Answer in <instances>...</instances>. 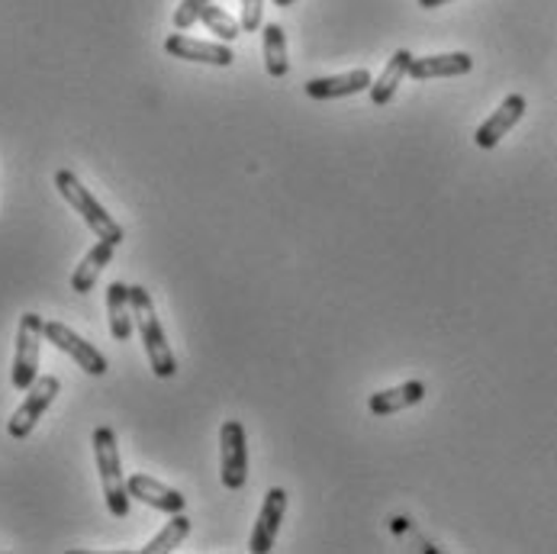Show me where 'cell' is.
Segmentation results:
<instances>
[{"mask_svg": "<svg viewBox=\"0 0 557 554\" xmlns=\"http://www.w3.org/2000/svg\"><path fill=\"white\" fill-rule=\"evenodd\" d=\"M94 461L100 471V487H103V500L110 516L126 519L129 516V490H126V477L120 465V445H116V432L110 426L94 429Z\"/></svg>", "mask_w": 557, "mask_h": 554, "instance_id": "1", "label": "cell"}, {"mask_svg": "<svg viewBox=\"0 0 557 554\" xmlns=\"http://www.w3.org/2000/svg\"><path fill=\"white\" fill-rule=\"evenodd\" d=\"M133 294V319L139 325V335H143V345H146V355H149V368L152 374L168 381L177 374V361H174V352L164 338V329H161L159 317H156V307H152V294L146 287H129Z\"/></svg>", "mask_w": 557, "mask_h": 554, "instance_id": "2", "label": "cell"}, {"mask_svg": "<svg viewBox=\"0 0 557 554\" xmlns=\"http://www.w3.org/2000/svg\"><path fill=\"white\" fill-rule=\"evenodd\" d=\"M55 187H59V194L72 204V210L78 213L81 220L87 223V230L94 233L97 238H107V242H113V245H120L126 233H123V226L100 207V200L84 187L78 181V174L75 171H69V168H59L55 171Z\"/></svg>", "mask_w": 557, "mask_h": 554, "instance_id": "3", "label": "cell"}, {"mask_svg": "<svg viewBox=\"0 0 557 554\" xmlns=\"http://www.w3.org/2000/svg\"><path fill=\"white\" fill-rule=\"evenodd\" d=\"M46 338V319L39 313H23L16 325V352H13V371L10 381L16 391H29L39 378V348Z\"/></svg>", "mask_w": 557, "mask_h": 554, "instance_id": "4", "label": "cell"}, {"mask_svg": "<svg viewBox=\"0 0 557 554\" xmlns=\"http://www.w3.org/2000/svg\"><path fill=\"white\" fill-rule=\"evenodd\" d=\"M59 391H62V381H59L55 374H42V378H36V381H33V387H29L26 396H23V403L16 406V413L10 416L7 432H10L13 439H26V435L36 429V422L42 419V413L55 403Z\"/></svg>", "mask_w": 557, "mask_h": 554, "instance_id": "5", "label": "cell"}, {"mask_svg": "<svg viewBox=\"0 0 557 554\" xmlns=\"http://www.w3.org/2000/svg\"><path fill=\"white\" fill-rule=\"evenodd\" d=\"M220 480L226 490H242L248 480V439L239 419H226L220 429Z\"/></svg>", "mask_w": 557, "mask_h": 554, "instance_id": "6", "label": "cell"}, {"mask_svg": "<svg viewBox=\"0 0 557 554\" xmlns=\"http://www.w3.org/2000/svg\"><path fill=\"white\" fill-rule=\"evenodd\" d=\"M164 52L181 62H200V65H216V69H230L236 62L230 42H203V39H190L184 33H171L164 39Z\"/></svg>", "mask_w": 557, "mask_h": 554, "instance_id": "7", "label": "cell"}, {"mask_svg": "<svg viewBox=\"0 0 557 554\" xmlns=\"http://www.w3.org/2000/svg\"><path fill=\"white\" fill-rule=\"evenodd\" d=\"M284 513H287V490L271 487V490L264 493L261 509H258V519H255V529H251L248 552L268 554L271 549H274V539H277V532H281Z\"/></svg>", "mask_w": 557, "mask_h": 554, "instance_id": "8", "label": "cell"}, {"mask_svg": "<svg viewBox=\"0 0 557 554\" xmlns=\"http://www.w3.org/2000/svg\"><path fill=\"white\" fill-rule=\"evenodd\" d=\"M46 338H49L59 352L72 355V358L78 361L81 371H87V374H94V378H103V374H107V358H103L90 342H84L78 332H72L65 322H46Z\"/></svg>", "mask_w": 557, "mask_h": 554, "instance_id": "9", "label": "cell"}, {"mask_svg": "<svg viewBox=\"0 0 557 554\" xmlns=\"http://www.w3.org/2000/svg\"><path fill=\"white\" fill-rule=\"evenodd\" d=\"M525 110H529L525 97H522V94H509V97L480 123L478 133H474V143H478L480 149H496V146L503 143V136L525 116Z\"/></svg>", "mask_w": 557, "mask_h": 554, "instance_id": "10", "label": "cell"}, {"mask_svg": "<svg viewBox=\"0 0 557 554\" xmlns=\"http://www.w3.org/2000/svg\"><path fill=\"white\" fill-rule=\"evenodd\" d=\"M126 490H129L133 500H139V503H146V506H152L159 513H168V516L184 513V503H187L181 490H174V487H168V483H161V480L149 475L126 477Z\"/></svg>", "mask_w": 557, "mask_h": 554, "instance_id": "11", "label": "cell"}, {"mask_svg": "<svg viewBox=\"0 0 557 554\" xmlns=\"http://www.w3.org/2000/svg\"><path fill=\"white\" fill-rule=\"evenodd\" d=\"M371 72L368 69H355V72H345V75H332V78H313L307 81V97L310 100H338V97H351V94H361V90H371Z\"/></svg>", "mask_w": 557, "mask_h": 554, "instance_id": "12", "label": "cell"}, {"mask_svg": "<svg viewBox=\"0 0 557 554\" xmlns=\"http://www.w3.org/2000/svg\"><path fill=\"white\" fill-rule=\"evenodd\" d=\"M474 69V59L468 52H445V56H425V59H412L409 65V78L429 81V78H461Z\"/></svg>", "mask_w": 557, "mask_h": 554, "instance_id": "13", "label": "cell"}, {"mask_svg": "<svg viewBox=\"0 0 557 554\" xmlns=\"http://www.w3.org/2000/svg\"><path fill=\"white\" fill-rule=\"evenodd\" d=\"M107 319H110V335L116 342H129L133 335V294L123 281H113L107 287Z\"/></svg>", "mask_w": 557, "mask_h": 554, "instance_id": "14", "label": "cell"}, {"mask_svg": "<svg viewBox=\"0 0 557 554\" xmlns=\"http://www.w3.org/2000/svg\"><path fill=\"white\" fill-rule=\"evenodd\" d=\"M412 52L409 49H397L394 56H391V62L384 65V72H381V78L371 84V103L374 107H384V103H391L394 100V94H397V87L403 84V78H409V65H412Z\"/></svg>", "mask_w": 557, "mask_h": 554, "instance_id": "15", "label": "cell"}, {"mask_svg": "<svg viewBox=\"0 0 557 554\" xmlns=\"http://www.w3.org/2000/svg\"><path fill=\"white\" fill-rule=\"evenodd\" d=\"M113 251H116V245L107 242V238H100V242L81 258V264L75 268V274H72V291H75V294H90V291H94L100 271L113 261Z\"/></svg>", "mask_w": 557, "mask_h": 554, "instance_id": "16", "label": "cell"}, {"mask_svg": "<svg viewBox=\"0 0 557 554\" xmlns=\"http://www.w3.org/2000/svg\"><path fill=\"white\" fill-rule=\"evenodd\" d=\"M425 399V384L422 381H406L399 387H391V391H381V394H371L368 399V409L374 416H394V413H403L416 403Z\"/></svg>", "mask_w": 557, "mask_h": 554, "instance_id": "17", "label": "cell"}, {"mask_svg": "<svg viewBox=\"0 0 557 554\" xmlns=\"http://www.w3.org/2000/svg\"><path fill=\"white\" fill-rule=\"evenodd\" d=\"M261 52H264V69L271 78H284L290 72L287 62V33L281 23H264L261 29Z\"/></svg>", "mask_w": 557, "mask_h": 554, "instance_id": "18", "label": "cell"}, {"mask_svg": "<svg viewBox=\"0 0 557 554\" xmlns=\"http://www.w3.org/2000/svg\"><path fill=\"white\" fill-rule=\"evenodd\" d=\"M190 535V519L184 516V513H174L171 519H168V526L161 529L159 535L143 549V554H164V552H174L184 539Z\"/></svg>", "mask_w": 557, "mask_h": 554, "instance_id": "19", "label": "cell"}, {"mask_svg": "<svg viewBox=\"0 0 557 554\" xmlns=\"http://www.w3.org/2000/svg\"><path fill=\"white\" fill-rule=\"evenodd\" d=\"M200 20H203V26H207L220 42H233V39L242 33V23H236L223 7H213V3L203 10V16H200Z\"/></svg>", "mask_w": 557, "mask_h": 554, "instance_id": "20", "label": "cell"}, {"mask_svg": "<svg viewBox=\"0 0 557 554\" xmlns=\"http://www.w3.org/2000/svg\"><path fill=\"white\" fill-rule=\"evenodd\" d=\"M207 7H210V0H181L177 10H174V29L177 33H187L203 16Z\"/></svg>", "mask_w": 557, "mask_h": 554, "instance_id": "21", "label": "cell"}, {"mask_svg": "<svg viewBox=\"0 0 557 554\" xmlns=\"http://www.w3.org/2000/svg\"><path fill=\"white\" fill-rule=\"evenodd\" d=\"M261 3L264 0H242V29L245 33H255L261 29Z\"/></svg>", "mask_w": 557, "mask_h": 554, "instance_id": "22", "label": "cell"}, {"mask_svg": "<svg viewBox=\"0 0 557 554\" xmlns=\"http://www.w3.org/2000/svg\"><path fill=\"white\" fill-rule=\"evenodd\" d=\"M419 7H425V10H435V7H445V3H451V0H416Z\"/></svg>", "mask_w": 557, "mask_h": 554, "instance_id": "23", "label": "cell"}, {"mask_svg": "<svg viewBox=\"0 0 557 554\" xmlns=\"http://www.w3.org/2000/svg\"><path fill=\"white\" fill-rule=\"evenodd\" d=\"M290 3H297V0H274V7H290Z\"/></svg>", "mask_w": 557, "mask_h": 554, "instance_id": "24", "label": "cell"}]
</instances>
